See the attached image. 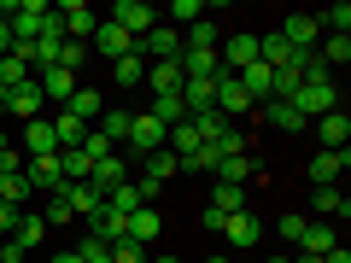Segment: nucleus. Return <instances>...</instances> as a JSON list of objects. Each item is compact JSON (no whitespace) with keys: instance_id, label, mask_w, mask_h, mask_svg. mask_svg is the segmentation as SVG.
Here are the masks:
<instances>
[{"instance_id":"nucleus-10","label":"nucleus","mask_w":351,"mask_h":263,"mask_svg":"<svg viewBox=\"0 0 351 263\" xmlns=\"http://www.w3.org/2000/svg\"><path fill=\"white\" fill-rule=\"evenodd\" d=\"M276 36H281V41H287V47H293V53H311V47H316V41H322V29H316V12H293V18H287V24H281V29H276Z\"/></svg>"},{"instance_id":"nucleus-11","label":"nucleus","mask_w":351,"mask_h":263,"mask_svg":"<svg viewBox=\"0 0 351 263\" xmlns=\"http://www.w3.org/2000/svg\"><path fill=\"white\" fill-rule=\"evenodd\" d=\"M6 112H12L18 123H36V117H47V100H41V88H36V76H29L24 88H12V94H6Z\"/></svg>"},{"instance_id":"nucleus-53","label":"nucleus","mask_w":351,"mask_h":263,"mask_svg":"<svg viewBox=\"0 0 351 263\" xmlns=\"http://www.w3.org/2000/svg\"><path fill=\"white\" fill-rule=\"evenodd\" d=\"M0 152H12V140H6V129H0Z\"/></svg>"},{"instance_id":"nucleus-51","label":"nucleus","mask_w":351,"mask_h":263,"mask_svg":"<svg viewBox=\"0 0 351 263\" xmlns=\"http://www.w3.org/2000/svg\"><path fill=\"white\" fill-rule=\"evenodd\" d=\"M53 263H82V258H76V251H53Z\"/></svg>"},{"instance_id":"nucleus-40","label":"nucleus","mask_w":351,"mask_h":263,"mask_svg":"<svg viewBox=\"0 0 351 263\" xmlns=\"http://www.w3.org/2000/svg\"><path fill=\"white\" fill-rule=\"evenodd\" d=\"M217 41H223V36H217V24H211V18H199V24L188 29V41H182V47H217Z\"/></svg>"},{"instance_id":"nucleus-16","label":"nucleus","mask_w":351,"mask_h":263,"mask_svg":"<svg viewBox=\"0 0 351 263\" xmlns=\"http://www.w3.org/2000/svg\"><path fill=\"white\" fill-rule=\"evenodd\" d=\"M182 105H188V117L217 112V76H188L182 82Z\"/></svg>"},{"instance_id":"nucleus-45","label":"nucleus","mask_w":351,"mask_h":263,"mask_svg":"<svg viewBox=\"0 0 351 263\" xmlns=\"http://www.w3.org/2000/svg\"><path fill=\"white\" fill-rule=\"evenodd\" d=\"M170 18H176V24H188V29H193V24H199L205 12H199V0H176V6H170ZM176 24H170V29H176Z\"/></svg>"},{"instance_id":"nucleus-49","label":"nucleus","mask_w":351,"mask_h":263,"mask_svg":"<svg viewBox=\"0 0 351 263\" xmlns=\"http://www.w3.org/2000/svg\"><path fill=\"white\" fill-rule=\"evenodd\" d=\"M6 53H12V24L0 18V59H6Z\"/></svg>"},{"instance_id":"nucleus-20","label":"nucleus","mask_w":351,"mask_h":263,"mask_svg":"<svg viewBox=\"0 0 351 263\" xmlns=\"http://www.w3.org/2000/svg\"><path fill=\"white\" fill-rule=\"evenodd\" d=\"M223 240H228V246H240V251H252V246L263 240V223H258L252 211H234V216L223 223Z\"/></svg>"},{"instance_id":"nucleus-54","label":"nucleus","mask_w":351,"mask_h":263,"mask_svg":"<svg viewBox=\"0 0 351 263\" xmlns=\"http://www.w3.org/2000/svg\"><path fill=\"white\" fill-rule=\"evenodd\" d=\"M263 263H293V258H287V251H281V258H263Z\"/></svg>"},{"instance_id":"nucleus-35","label":"nucleus","mask_w":351,"mask_h":263,"mask_svg":"<svg viewBox=\"0 0 351 263\" xmlns=\"http://www.w3.org/2000/svg\"><path fill=\"white\" fill-rule=\"evenodd\" d=\"M53 135H59V152H71V147H82V135H88V123H76V117H64V112H53Z\"/></svg>"},{"instance_id":"nucleus-18","label":"nucleus","mask_w":351,"mask_h":263,"mask_svg":"<svg viewBox=\"0 0 351 263\" xmlns=\"http://www.w3.org/2000/svg\"><path fill=\"white\" fill-rule=\"evenodd\" d=\"M100 105H106V94H100V88H76V94H71V100L59 105V112H64V117H76V123H88V129H94V123H100Z\"/></svg>"},{"instance_id":"nucleus-2","label":"nucleus","mask_w":351,"mask_h":263,"mask_svg":"<svg viewBox=\"0 0 351 263\" xmlns=\"http://www.w3.org/2000/svg\"><path fill=\"white\" fill-rule=\"evenodd\" d=\"M41 18H47V0H6V24H12V41H36Z\"/></svg>"},{"instance_id":"nucleus-13","label":"nucleus","mask_w":351,"mask_h":263,"mask_svg":"<svg viewBox=\"0 0 351 263\" xmlns=\"http://www.w3.org/2000/svg\"><path fill=\"white\" fill-rule=\"evenodd\" d=\"M234 112H252V94L240 88L234 71H217V117H234Z\"/></svg>"},{"instance_id":"nucleus-44","label":"nucleus","mask_w":351,"mask_h":263,"mask_svg":"<svg viewBox=\"0 0 351 263\" xmlns=\"http://www.w3.org/2000/svg\"><path fill=\"white\" fill-rule=\"evenodd\" d=\"M76 258H82V263H112V246H106V240H94V234H88L82 246H76Z\"/></svg>"},{"instance_id":"nucleus-1","label":"nucleus","mask_w":351,"mask_h":263,"mask_svg":"<svg viewBox=\"0 0 351 263\" xmlns=\"http://www.w3.org/2000/svg\"><path fill=\"white\" fill-rule=\"evenodd\" d=\"M293 112L304 117V123H316V117H328V112H339V88H334V76H322V82H299L293 88Z\"/></svg>"},{"instance_id":"nucleus-34","label":"nucleus","mask_w":351,"mask_h":263,"mask_svg":"<svg viewBox=\"0 0 351 263\" xmlns=\"http://www.w3.org/2000/svg\"><path fill=\"white\" fill-rule=\"evenodd\" d=\"M316 29H328V36H351V6H346V0H334L328 12H316Z\"/></svg>"},{"instance_id":"nucleus-21","label":"nucleus","mask_w":351,"mask_h":263,"mask_svg":"<svg viewBox=\"0 0 351 263\" xmlns=\"http://www.w3.org/2000/svg\"><path fill=\"white\" fill-rule=\"evenodd\" d=\"M141 82L152 88V100L158 94H182V59H164V64H147V76Z\"/></svg>"},{"instance_id":"nucleus-7","label":"nucleus","mask_w":351,"mask_h":263,"mask_svg":"<svg viewBox=\"0 0 351 263\" xmlns=\"http://www.w3.org/2000/svg\"><path fill=\"white\" fill-rule=\"evenodd\" d=\"M88 53H100L106 64H117V59H123V53H135V41H129V36H123V29H117V24H106V18H100V29L88 36Z\"/></svg>"},{"instance_id":"nucleus-28","label":"nucleus","mask_w":351,"mask_h":263,"mask_svg":"<svg viewBox=\"0 0 351 263\" xmlns=\"http://www.w3.org/2000/svg\"><path fill=\"white\" fill-rule=\"evenodd\" d=\"M29 199H36V188L24 181V170L0 181V205H12V211H29Z\"/></svg>"},{"instance_id":"nucleus-56","label":"nucleus","mask_w":351,"mask_h":263,"mask_svg":"<svg viewBox=\"0 0 351 263\" xmlns=\"http://www.w3.org/2000/svg\"><path fill=\"white\" fill-rule=\"evenodd\" d=\"M0 112H6V88H0Z\"/></svg>"},{"instance_id":"nucleus-17","label":"nucleus","mask_w":351,"mask_h":263,"mask_svg":"<svg viewBox=\"0 0 351 263\" xmlns=\"http://www.w3.org/2000/svg\"><path fill=\"white\" fill-rule=\"evenodd\" d=\"M316 135H322V152H346V147H351V117H346V105L328 112V117H316Z\"/></svg>"},{"instance_id":"nucleus-32","label":"nucleus","mask_w":351,"mask_h":263,"mask_svg":"<svg viewBox=\"0 0 351 263\" xmlns=\"http://www.w3.org/2000/svg\"><path fill=\"white\" fill-rule=\"evenodd\" d=\"M141 76H147V59H141V53H123V59L112 64V82L117 88H141Z\"/></svg>"},{"instance_id":"nucleus-39","label":"nucleus","mask_w":351,"mask_h":263,"mask_svg":"<svg viewBox=\"0 0 351 263\" xmlns=\"http://www.w3.org/2000/svg\"><path fill=\"white\" fill-rule=\"evenodd\" d=\"M217 158H223V152H217L211 140H199V147H193L188 158H176V164H182V170H217Z\"/></svg>"},{"instance_id":"nucleus-22","label":"nucleus","mask_w":351,"mask_h":263,"mask_svg":"<svg viewBox=\"0 0 351 263\" xmlns=\"http://www.w3.org/2000/svg\"><path fill=\"white\" fill-rule=\"evenodd\" d=\"M217 71H223L217 47H182V82H188V76H217Z\"/></svg>"},{"instance_id":"nucleus-3","label":"nucleus","mask_w":351,"mask_h":263,"mask_svg":"<svg viewBox=\"0 0 351 263\" xmlns=\"http://www.w3.org/2000/svg\"><path fill=\"white\" fill-rule=\"evenodd\" d=\"M152 18H158V12H152L147 0H117L112 12H106V24H117V29H123L129 41H141V36L152 29Z\"/></svg>"},{"instance_id":"nucleus-48","label":"nucleus","mask_w":351,"mask_h":263,"mask_svg":"<svg viewBox=\"0 0 351 263\" xmlns=\"http://www.w3.org/2000/svg\"><path fill=\"white\" fill-rule=\"evenodd\" d=\"M12 228H18V211H12V205H0V240L12 234Z\"/></svg>"},{"instance_id":"nucleus-33","label":"nucleus","mask_w":351,"mask_h":263,"mask_svg":"<svg viewBox=\"0 0 351 263\" xmlns=\"http://www.w3.org/2000/svg\"><path fill=\"white\" fill-rule=\"evenodd\" d=\"M129 117H135V112H100V123H94V135H106L112 147H123V140H129Z\"/></svg>"},{"instance_id":"nucleus-14","label":"nucleus","mask_w":351,"mask_h":263,"mask_svg":"<svg viewBox=\"0 0 351 263\" xmlns=\"http://www.w3.org/2000/svg\"><path fill=\"white\" fill-rule=\"evenodd\" d=\"M346 170H351V147L346 152H316L311 158V188H339Z\"/></svg>"},{"instance_id":"nucleus-25","label":"nucleus","mask_w":351,"mask_h":263,"mask_svg":"<svg viewBox=\"0 0 351 263\" xmlns=\"http://www.w3.org/2000/svg\"><path fill=\"white\" fill-rule=\"evenodd\" d=\"M252 170H258V164H252V152H240V158H217V181H228V188H246L252 181Z\"/></svg>"},{"instance_id":"nucleus-36","label":"nucleus","mask_w":351,"mask_h":263,"mask_svg":"<svg viewBox=\"0 0 351 263\" xmlns=\"http://www.w3.org/2000/svg\"><path fill=\"white\" fill-rule=\"evenodd\" d=\"M211 211H223V216L246 211V188H228V181H217V188H211Z\"/></svg>"},{"instance_id":"nucleus-42","label":"nucleus","mask_w":351,"mask_h":263,"mask_svg":"<svg viewBox=\"0 0 351 263\" xmlns=\"http://www.w3.org/2000/svg\"><path fill=\"white\" fill-rule=\"evenodd\" d=\"M59 64L76 76V64H88V41H71V36H64V47H59Z\"/></svg>"},{"instance_id":"nucleus-27","label":"nucleus","mask_w":351,"mask_h":263,"mask_svg":"<svg viewBox=\"0 0 351 263\" xmlns=\"http://www.w3.org/2000/svg\"><path fill=\"white\" fill-rule=\"evenodd\" d=\"M258 112H263V117H269V123H276V129H287V135H299V129H311V123H304V117H299V112H293V105H287V100H263V105H258Z\"/></svg>"},{"instance_id":"nucleus-9","label":"nucleus","mask_w":351,"mask_h":263,"mask_svg":"<svg viewBox=\"0 0 351 263\" xmlns=\"http://www.w3.org/2000/svg\"><path fill=\"white\" fill-rule=\"evenodd\" d=\"M24 181H29L36 193H59V188H64L59 152H47V158H24Z\"/></svg>"},{"instance_id":"nucleus-31","label":"nucleus","mask_w":351,"mask_h":263,"mask_svg":"<svg viewBox=\"0 0 351 263\" xmlns=\"http://www.w3.org/2000/svg\"><path fill=\"white\" fill-rule=\"evenodd\" d=\"M339 246V234H334V228H328V223H311V234H304V258H328V251H334Z\"/></svg>"},{"instance_id":"nucleus-5","label":"nucleus","mask_w":351,"mask_h":263,"mask_svg":"<svg viewBox=\"0 0 351 263\" xmlns=\"http://www.w3.org/2000/svg\"><path fill=\"white\" fill-rule=\"evenodd\" d=\"M217 59H223V71H246V64H258V36L252 29H240V36H223L217 41Z\"/></svg>"},{"instance_id":"nucleus-50","label":"nucleus","mask_w":351,"mask_h":263,"mask_svg":"<svg viewBox=\"0 0 351 263\" xmlns=\"http://www.w3.org/2000/svg\"><path fill=\"white\" fill-rule=\"evenodd\" d=\"M322 263H351V251H346V246H334V251H328Z\"/></svg>"},{"instance_id":"nucleus-46","label":"nucleus","mask_w":351,"mask_h":263,"mask_svg":"<svg viewBox=\"0 0 351 263\" xmlns=\"http://www.w3.org/2000/svg\"><path fill=\"white\" fill-rule=\"evenodd\" d=\"M223 223H228L223 211H211V205H199V228H205V234H223Z\"/></svg>"},{"instance_id":"nucleus-24","label":"nucleus","mask_w":351,"mask_h":263,"mask_svg":"<svg viewBox=\"0 0 351 263\" xmlns=\"http://www.w3.org/2000/svg\"><path fill=\"white\" fill-rule=\"evenodd\" d=\"M311 211H316V216H334V223H346V216H351V199H346L339 188H316V193H311Z\"/></svg>"},{"instance_id":"nucleus-26","label":"nucleus","mask_w":351,"mask_h":263,"mask_svg":"<svg viewBox=\"0 0 351 263\" xmlns=\"http://www.w3.org/2000/svg\"><path fill=\"white\" fill-rule=\"evenodd\" d=\"M158 228H164V216L152 211V205H141V211L129 216V240H141L147 251H152V240H158Z\"/></svg>"},{"instance_id":"nucleus-15","label":"nucleus","mask_w":351,"mask_h":263,"mask_svg":"<svg viewBox=\"0 0 351 263\" xmlns=\"http://www.w3.org/2000/svg\"><path fill=\"white\" fill-rule=\"evenodd\" d=\"M47 199H59V205H71V216H82V223H88V216H94V211H100V193H94V188H88V181H64V188L59 193H47Z\"/></svg>"},{"instance_id":"nucleus-29","label":"nucleus","mask_w":351,"mask_h":263,"mask_svg":"<svg viewBox=\"0 0 351 263\" xmlns=\"http://www.w3.org/2000/svg\"><path fill=\"white\" fill-rule=\"evenodd\" d=\"M147 112L158 117L164 129H176V123H188V105H182V94H158V100H152Z\"/></svg>"},{"instance_id":"nucleus-47","label":"nucleus","mask_w":351,"mask_h":263,"mask_svg":"<svg viewBox=\"0 0 351 263\" xmlns=\"http://www.w3.org/2000/svg\"><path fill=\"white\" fill-rule=\"evenodd\" d=\"M24 258H29V251H24V246H18V240H12V234L0 240V263H24Z\"/></svg>"},{"instance_id":"nucleus-38","label":"nucleus","mask_w":351,"mask_h":263,"mask_svg":"<svg viewBox=\"0 0 351 263\" xmlns=\"http://www.w3.org/2000/svg\"><path fill=\"white\" fill-rule=\"evenodd\" d=\"M276 228H281V240H287V251H299V246H304V234H311V216H304V211H287Z\"/></svg>"},{"instance_id":"nucleus-6","label":"nucleus","mask_w":351,"mask_h":263,"mask_svg":"<svg viewBox=\"0 0 351 263\" xmlns=\"http://www.w3.org/2000/svg\"><path fill=\"white\" fill-rule=\"evenodd\" d=\"M59 24H64V36H71V41H88L94 29H100V12H94L88 0H64V6H59Z\"/></svg>"},{"instance_id":"nucleus-30","label":"nucleus","mask_w":351,"mask_h":263,"mask_svg":"<svg viewBox=\"0 0 351 263\" xmlns=\"http://www.w3.org/2000/svg\"><path fill=\"white\" fill-rule=\"evenodd\" d=\"M141 205H147V199H141V188H135V181H123V188H112V193H106V211H117V216H135Z\"/></svg>"},{"instance_id":"nucleus-55","label":"nucleus","mask_w":351,"mask_h":263,"mask_svg":"<svg viewBox=\"0 0 351 263\" xmlns=\"http://www.w3.org/2000/svg\"><path fill=\"white\" fill-rule=\"evenodd\" d=\"M205 263H234V258H205Z\"/></svg>"},{"instance_id":"nucleus-52","label":"nucleus","mask_w":351,"mask_h":263,"mask_svg":"<svg viewBox=\"0 0 351 263\" xmlns=\"http://www.w3.org/2000/svg\"><path fill=\"white\" fill-rule=\"evenodd\" d=\"M147 263H182V258H170V251H158V258H147Z\"/></svg>"},{"instance_id":"nucleus-19","label":"nucleus","mask_w":351,"mask_h":263,"mask_svg":"<svg viewBox=\"0 0 351 263\" xmlns=\"http://www.w3.org/2000/svg\"><path fill=\"white\" fill-rule=\"evenodd\" d=\"M24 158H47V152H59V135H53V117H36V123H24Z\"/></svg>"},{"instance_id":"nucleus-43","label":"nucleus","mask_w":351,"mask_h":263,"mask_svg":"<svg viewBox=\"0 0 351 263\" xmlns=\"http://www.w3.org/2000/svg\"><path fill=\"white\" fill-rule=\"evenodd\" d=\"M82 152H88V164H100V158H112V140H106V135H94V129H88V135H82Z\"/></svg>"},{"instance_id":"nucleus-23","label":"nucleus","mask_w":351,"mask_h":263,"mask_svg":"<svg viewBox=\"0 0 351 263\" xmlns=\"http://www.w3.org/2000/svg\"><path fill=\"white\" fill-rule=\"evenodd\" d=\"M47 234H53V228L41 223V211H18V228H12V240H18L24 251H36L41 240H47Z\"/></svg>"},{"instance_id":"nucleus-37","label":"nucleus","mask_w":351,"mask_h":263,"mask_svg":"<svg viewBox=\"0 0 351 263\" xmlns=\"http://www.w3.org/2000/svg\"><path fill=\"white\" fill-rule=\"evenodd\" d=\"M316 59L334 71V64H351V36H328V41H316Z\"/></svg>"},{"instance_id":"nucleus-8","label":"nucleus","mask_w":351,"mask_h":263,"mask_svg":"<svg viewBox=\"0 0 351 263\" xmlns=\"http://www.w3.org/2000/svg\"><path fill=\"white\" fill-rule=\"evenodd\" d=\"M36 88H41V100H47V105H64L82 82H76V76L64 71V64H47V71H36Z\"/></svg>"},{"instance_id":"nucleus-41","label":"nucleus","mask_w":351,"mask_h":263,"mask_svg":"<svg viewBox=\"0 0 351 263\" xmlns=\"http://www.w3.org/2000/svg\"><path fill=\"white\" fill-rule=\"evenodd\" d=\"M147 258H152V251L141 246V240H117V246H112V263H147Z\"/></svg>"},{"instance_id":"nucleus-12","label":"nucleus","mask_w":351,"mask_h":263,"mask_svg":"<svg viewBox=\"0 0 351 263\" xmlns=\"http://www.w3.org/2000/svg\"><path fill=\"white\" fill-rule=\"evenodd\" d=\"M123 181H129V158H123V152H112V158H100L94 170H88V188L100 193V199H106L112 188H123Z\"/></svg>"},{"instance_id":"nucleus-4","label":"nucleus","mask_w":351,"mask_h":263,"mask_svg":"<svg viewBox=\"0 0 351 263\" xmlns=\"http://www.w3.org/2000/svg\"><path fill=\"white\" fill-rule=\"evenodd\" d=\"M135 53H141V59H147V64H164V59H182V36H176L170 24H152L147 36L135 41Z\"/></svg>"}]
</instances>
